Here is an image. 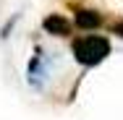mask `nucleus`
Segmentation results:
<instances>
[{
	"label": "nucleus",
	"instance_id": "f257e3e1",
	"mask_svg": "<svg viewBox=\"0 0 123 120\" xmlns=\"http://www.w3.org/2000/svg\"><path fill=\"white\" fill-rule=\"evenodd\" d=\"M110 39L102 34H86V37H76L71 42V52H74L76 63H81L84 68H94L102 60H107L110 55Z\"/></svg>",
	"mask_w": 123,
	"mask_h": 120
},
{
	"label": "nucleus",
	"instance_id": "f03ea898",
	"mask_svg": "<svg viewBox=\"0 0 123 120\" xmlns=\"http://www.w3.org/2000/svg\"><path fill=\"white\" fill-rule=\"evenodd\" d=\"M42 29H45L47 34H52V37H71L74 21L66 18L63 13H47V16L42 18Z\"/></svg>",
	"mask_w": 123,
	"mask_h": 120
},
{
	"label": "nucleus",
	"instance_id": "7ed1b4c3",
	"mask_svg": "<svg viewBox=\"0 0 123 120\" xmlns=\"http://www.w3.org/2000/svg\"><path fill=\"white\" fill-rule=\"evenodd\" d=\"M102 24H105V16L99 11H94V8H79L74 16V26L81 29V31H94Z\"/></svg>",
	"mask_w": 123,
	"mask_h": 120
},
{
	"label": "nucleus",
	"instance_id": "20e7f679",
	"mask_svg": "<svg viewBox=\"0 0 123 120\" xmlns=\"http://www.w3.org/2000/svg\"><path fill=\"white\" fill-rule=\"evenodd\" d=\"M110 31H113L115 37H121V39H123V18H115V21H110Z\"/></svg>",
	"mask_w": 123,
	"mask_h": 120
}]
</instances>
